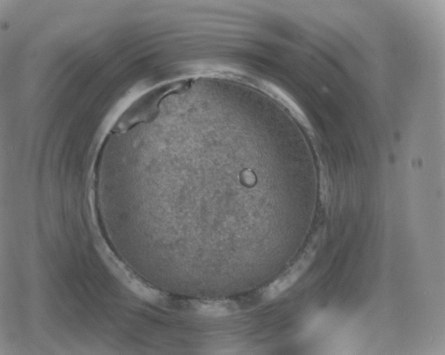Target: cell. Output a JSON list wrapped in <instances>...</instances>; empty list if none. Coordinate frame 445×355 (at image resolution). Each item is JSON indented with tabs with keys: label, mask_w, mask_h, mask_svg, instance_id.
Here are the masks:
<instances>
[{
	"label": "cell",
	"mask_w": 445,
	"mask_h": 355,
	"mask_svg": "<svg viewBox=\"0 0 445 355\" xmlns=\"http://www.w3.org/2000/svg\"><path fill=\"white\" fill-rule=\"evenodd\" d=\"M315 250L316 249L312 246L308 247L293 266L265 288L263 293L265 298L272 299L289 288L310 266Z\"/></svg>",
	"instance_id": "cell-1"
},
{
	"label": "cell",
	"mask_w": 445,
	"mask_h": 355,
	"mask_svg": "<svg viewBox=\"0 0 445 355\" xmlns=\"http://www.w3.org/2000/svg\"><path fill=\"white\" fill-rule=\"evenodd\" d=\"M194 308L201 315L220 317L235 313L237 306L231 301H203L195 303Z\"/></svg>",
	"instance_id": "cell-2"
}]
</instances>
